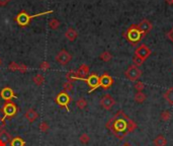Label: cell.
I'll return each instance as SVG.
<instances>
[{"label":"cell","instance_id":"obj_1","mask_svg":"<svg viewBox=\"0 0 173 146\" xmlns=\"http://www.w3.org/2000/svg\"><path fill=\"white\" fill-rule=\"evenodd\" d=\"M106 128L110 130V132L114 136H117L118 139H124L129 133L137 129V124L136 122H134L132 119L126 116L122 111H118L106 123Z\"/></svg>","mask_w":173,"mask_h":146},{"label":"cell","instance_id":"obj_2","mask_svg":"<svg viewBox=\"0 0 173 146\" xmlns=\"http://www.w3.org/2000/svg\"><path fill=\"white\" fill-rule=\"evenodd\" d=\"M125 37L131 44L134 45V44H137L138 42H140V40L143 38V34H142V33L140 32V30L138 29L137 25H131L128 29V30L126 32Z\"/></svg>","mask_w":173,"mask_h":146},{"label":"cell","instance_id":"obj_3","mask_svg":"<svg viewBox=\"0 0 173 146\" xmlns=\"http://www.w3.org/2000/svg\"><path fill=\"white\" fill-rule=\"evenodd\" d=\"M126 77L128 78L131 81H136L140 78V76L142 75V71L140 70V68L136 66V65H131L128 68V70L125 72Z\"/></svg>","mask_w":173,"mask_h":146},{"label":"cell","instance_id":"obj_4","mask_svg":"<svg viewBox=\"0 0 173 146\" xmlns=\"http://www.w3.org/2000/svg\"><path fill=\"white\" fill-rule=\"evenodd\" d=\"M135 55L140 57L141 59H143L145 61V60H147L149 58L150 55H151V50H150V48L148 47L147 45L142 44L136 49V51H135Z\"/></svg>","mask_w":173,"mask_h":146},{"label":"cell","instance_id":"obj_5","mask_svg":"<svg viewBox=\"0 0 173 146\" xmlns=\"http://www.w3.org/2000/svg\"><path fill=\"white\" fill-rule=\"evenodd\" d=\"M2 112H3V114H4V119L10 118L16 114L17 107L13 103H6L4 107H2Z\"/></svg>","mask_w":173,"mask_h":146},{"label":"cell","instance_id":"obj_6","mask_svg":"<svg viewBox=\"0 0 173 146\" xmlns=\"http://www.w3.org/2000/svg\"><path fill=\"white\" fill-rule=\"evenodd\" d=\"M70 101H71L70 97H69V95L65 93V91H63V93H60L59 94L57 95V98H56V102H57L58 105H60L61 107H65L68 112H69L68 103H70Z\"/></svg>","mask_w":173,"mask_h":146},{"label":"cell","instance_id":"obj_7","mask_svg":"<svg viewBox=\"0 0 173 146\" xmlns=\"http://www.w3.org/2000/svg\"><path fill=\"white\" fill-rule=\"evenodd\" d=\"M114 103H115V101L110 94H104L100 99V106L104 110H107V111L110 110L111 107L114 106Z\"/></svg>","mask_w":173,"mask_h":146},{"label":"cell","instance_id":"obj_8","mask_svg":"<svg viewBox=\"0 0 173 146\" xmlns=\"http://www.w3.org/2000/svg\"><path fill=\"white\" fill-rule=\"evenodd\" d=\"M113 83V79L110 75H109L107 73H104L100 78H99V86H101L104 89L109 88Z\"/></svg>","mask_w":173,"mask_h":146},{"label":"cell","instance_id":"obj_9","mask_svg":"<svg viewBox=\"0 0 173 146\" xmlns=\"http://www.w3.org/2000/svg\"><path fill=\"white\" fill-rule=\"evenodd\" d=\"M70 60H71V55L67 51H65V50H62L56 56V61L59 62L61 65H66Z\"/></svg>","mask_w":173,"mask_h":146},{"label":"cell","instance_id":"obj_10","mask_svg":"<svg viewBox=\"0 0 173 146\" xmlns=\"http://www.w3.org/2000/svg\"><path fill=\"white\" fill-rule=\"evenodd\" d=\"M137 26H138V29L140 30V32L142 33V34H143V37L146 36L148 33H150V30H152V24L148 20L142 21L139 25H137Z\"/></svg>","mask_w":173,"mask_h":146},{"label":"cell","instance_id":"obj_11","mask_svg":"<svg viewBox=\"0 0 173 146\" xmlns=\"http://www.w3.org/2000/svg\"><path fill=\"white\" fill-rule=\"evenodd\" d=\"M99 78H100V77H98L96 74H91V75H89V77L86 79L87 84L91 88L90 91L96 89V88L99 86Z\"/></svg>","mask_w":173,"mask_h":146},{"label":"cell","instance_id":"obj_12","mask_svg":"<svg viewBox=\"0 0 173 146\" xmlns=\"http://www.w3.org/2000/svg\"><path fill=\"white\" fill-rule=\"evenodd\" d=\"M88 74H89V67L85 64L81 65V66L78 68V70L76 71L77 78H79V79H84Z\"/></svg>","mask_w":173,"mask_h":146},{"label":"cell","instance_id":"obj_13","mask_svg":"<svg viewBox=\"0 0 173 146\" xmlns=\"http://www.w3.org/2000/svg\"><path fill=\"white\" fill-rule=\"evenodd\" d=\"M0 94H1V98L3 99H5V101H10L11 98H15L14 93L12 91V89L9 88V87L3 88V89L1 90V93H0Z\"/></svg>","mask_w":173,"mask_h":146},{"label":"cell","instance_id":"obj_14","mask_svg":"<svg viewBox=\"0 0 173 146\" xmlns=\"http://www.w3.org/2000/svg\"><path fill=\"white\" fill-rule=\"evenodd\" d=\"M25 119L30 123H33L38 118V114L33 109H29L24 114Z\"/></svg>","mask_w":173,"mask_h":146},{"label":"cell","instance_id":"obj_15","mask_svg":"<svg viewBox=\"0 0 173 146\" xmlns=\"http://www.w3.org/2000/svg\"><path fill=\"white\" fill-rule=\"evenodd\" d=\"M154 146H166L167 145V139L163 135H158L153 141Z\"/></svg>","mask_w":173,"mask_h":146},{"label":"cell","instance_id":"obj_16","mask_svg":"<svg viewBox=\"0 0 173 146\" xmlns=\"http://www.w3.org/2000/svg\"><path fill=\"white\" fill-rule=\"evenodd\" d=\"M11 136H10V134L8 132H6L5 130H2V131H0V141L3 142V143H10V141H11Z\"/></svg>","mask_w":173,"mask_h":146},{"label":"cell","instance_id":"obj_17","mask_svg":"<svg viewBox=\"0 0 173 146\" xmlns=\"http://www.w3.org/2000/svg\"><path fill=\"white\" fill-rule=\"evenodd\" d=\"M77 36H78V34H77V32L74 30V29H68L67 30V32H66V34H65V37L67 38V39L69 40V41H71V42H73V41H75L76 40V38H77Z\"/></svg>","mask_w":173,"mask_h":146},{"label":"cell","instance_id":"obj_18","mask_svg":"<svg viewBox=\"0 0 173 146\" xmlns=\"http://www.w3.org/2000/svg\"><path fill=\"white\" fill-rule=\"evenodd\" d=\"M164 98L166 99L171 106H173V87H170L169 89L166 90V93L164 94Z\"/></svg>","mask_w":173,"mask_h":146},{"label":"cell","instance_id":"obj_19","mask_svg":"<svg viewBox=\"0 0 173 146\" xmlns=\"http://www.w3.org/2000/svg\"><path fill=\"white\" fill-rule=\"evenodd\" d=\"M146 98H147V95H146L143 91H138V93L135 94V101L138 103H142L146 101Z\"/></svg>","mask_w":173,"mask_h":146},{"label":"cell","instance_id":"obj_20","mask_svg":"<svg viewBox=\"0 0 173 146\" xmlns=\"http://www.w3.org/2000/svg\"><path fill=\"white\" fill-rule=\"evenodd\" d=\"M10 145L11 146H24L25 142L22 140L20 137H15V138H12V139H11Z\"/></svg>","mask_w":173,"mask_h":146},{"label":"cell","instance_id":"obj_21","mask_svg":"<svg viewBox=\"0 0 173 146\" xmlns=\"http://www.w3.org/2000/svg\"><path fill=\"white\" fill-rule=\"evenodd\" d=\"M29 20V15L22 13V14H19V16H18V18H17V21H18L21 25H25V24H28Z\"/></svg>","mask_w":173,"mask_h":146},{"label":"cell","instance_id":"obj_22","mask_svg":"<svg viewBox=\"0 0 173 146\" xmlns=\"http://www.w3.org/2000/svg\"><path fill=\"white\" fill-rule=\"evenodd\" d=\"M76 106L78 109L80 110H83V109H85L86 106H87V102H86V99L85 98H79V99H77V102H76Z\"/></svg>","mask_w":173,"mask_h":146},{"label":"cell","instance_id":"obj_23","mask_svg":"<svg viewBox=\"0 0 173 146\" xmlns=\"http://www.w3.org/2000/svg\"><path fill=\"white\" fill-rule=\"evenodd\" d=\"M44 81H45V78L42 74H37L33 77V82L34 84H37V85H42V84L44 83Z\"/></svg>","mask_w":173,"mask_h":146},{"label":"cell","instance_id":"obj_24","mask_svg":"<svg viewBox=\"0 0 173 146\" xmlns=\"http://www.w3.org/2000/svg\"><path fill=\"white\" fill-rule=\"evenodd\" d=\"M79 141L81 142L82 144H87L88 142L90 141V137L88 134L84 133V134H81V135L79 136Z\"/></svg>","mask_w":173,"mask_h":146},{"label":"cell","instance_id":"obj_25","mask_svg":"<svg viewBox=\"0 0 173 146\" xmlns=\"http://www.w3.org/2000/svg\"><path fill=\"white\" fill-rule=\"evenodd\" d=\"M111 57H113L111 56V54L109 52H107V51L100 54V59L102 61H104V62H109V60H111Z\"/></svg>","mask_w":173,"mask_h":146},{"label":"cell","instance_id":"obj_26","mask_svg":"<svg viewBox=\"0 0 173 146\" xmlns=\"http://www.w3.org/2000/svg\"><path fill=\"white\" fill-rule=\"evenodd\" d=\"M171 118V114L170 112H168V111H163L162 113H161V120L164 121V122H167L170 120Z\"/></svg>","mask_w":173,"mask_h":146},{"label":"cell","instance_id":"obj_27","mask_svg":"<svg viewBox=\"0 0 173 146\" xmlns=\"http://www.w3.org/2000/svg\"><path fill=\"white\" fill-rule=\"evenodd\" d=\"M49 25H50V28H51V29L56 30V29L59 28L60 22H59V21H57L56 18H53V20H51L49 21Z\"/></svg>","mask_w":173,"mask_h":146},{"label":"cell","instance_id":"obj_28","mask_svg":"<svg viewBox=\"0 0 173 146\" xmlns=\"http://www.w3.org/2000/svg\"><path fill=\"white\" fill-rule=\"evenodd\" d=\"M38 129H40L42 132H47V131H49L50 126L47 122H42L41 124L38 125Z\"/></svg>","mask_w":173,"mask_h":146},{"label":"cell","instance_id":"obj_29","mask_svg":"<svg viewBox=\"0 0 173 146\" xmlns=\"http://www.w3.org/2000/svg\"><path fill=\"white\" fill-rule=\"evenodd\" d=\"M63 88H64V90L65 91H71L73 89V83L71 81H65L63 83Z\"/></svg>","mask_w":173,"mask_h":146},{"label":"cell","instance_id":"obj_30","mask_svg":"<svg viewBox=\"0 0 173 146\" xmlns=\"http://www.w3.org/2000/svg\"><path fill=\"white\" fill-rule=\"evenodd\" d=\"M74 79H77V75H76V71H69L67 73V80L68 81H73Z\"/></svg>","mask_w":173,"mask_h":146},{"label":"cell","instance_id":"obj_31","mask_svg":"<svg viewBox=\"0 0 173 146\" xmlns=\"http://www.w3.org/2000/svg\"><path fill=\"white\" fill-rule=\"evenodd\" d=\"M133 61H134V65H136V66H138V67L141 66V65L144 63V60L141 59L140 57H138V56H136V55L134 56Z\"/></svg>","mask_w":173,"mask_h":146},{"label":"cell","instance_id":"obj_32","mask_svg":"<svg viewBox=\"0 0 173 146\" xmlns=\"http://www.w3.org/2000/svg\"><path fill=\"white\" fill-rule=\"evenodd\" d=\"M144 83L142 81H137L136 84H135V89H137L138 91H142L144 89Z\"/></svg>","mask_w":173,"mask_h":146},{"label":"cell","instance_id":"obj_33","mask_svg":"<svg viewBox=\"0 0 173 146\" xmlns=\"http://www.w3.org/2000/svg\"><path fill=\"white\" fill-rule=\"evenodd\" d=\"M40 68L42 69V70L46 71V70H48V69L50 68V64L48 62H46V61H44V62H42L40 64Z\"/></svg>","mask_w":173,"mask_h":146},{"label":"cell","instance_id":"obj_34","mask_svg":"<svg viewBox=\"0 0 173 146\" xmlns=\"http://www.w3.org/2000/svg\"><path fill=\"white\" fill-rule=\"evenodd\" d=\"M18 66H19V64H16V63H11L9 65V69L10 70H12V71H15V70H18Z\"/></svg>","mask_w":173,"mask_h":146},{"label":"cell","instance_id":"obj_35","mask_svg":"<svg viewBox=\"0 0 173 146\" xmlns=\"http://www.w3.org/2000/svg\"><path fill=\"white\" fill-rule=\"evenodd\" d=\"M4 117H1L0 116V131H2L3 128H4V126H5V122H4Z\"/></svg>","mask_w":173,"mask_h":146},{"label":"cell","instance_id":"obj_36","mask_svg":"<svg viewBox=\"0 0 173 146\" xmlns=\"http://www.w3.org/2000/svg\"><path fill=\"white\" fill-rule=\"evenodd\" d=\"M166 36H167V38H168V39L169 40H170L171 42H172V43H173V28L170 30H169V32L167 33V34H166Z\"/></svg>","mask_w":173,"mask_h":146},{"label":"cell","instance_id":"obj_37","mask_svg":"<svg viewBox=\"0 0 173 146\" xmlns=\"http://www.w3.org/2000/svg\"><path fill=\"white\" fill-rule=\"evenodd\" d=\"M26 69H28V67L25 66V65H24V64H19V66H18V70L20 71V72H25L26 71Z\"/></svg>","mask_w":173,"mask_h":146},{"label":"cell","instance_id":"obj_38","mask_svg":"<svg viewBox=\"0 0 173 146\" xmlns=\"http://www.w3.org/2000/svg\"><path fill=\"white\" fill-rule=\"evenodd\" d=\"M9 0H0V5H5L6 3H8Z\"/></svg>","mask_w":173,"mask_h":146},{"label":"cell","instance_id":"obj_39","mask_svg":"<svg viewBox=\"0 0 173 146\" xmlns=\"http://www.w3.org/2000/svg\"><path fill=\"white\" fill-rule=\"evenodd\" d=\"M165 1H166L168 4H171V5H172V3H173V0H165Z\"/></svg>","mask_w":173,"mask_h":146},{"label":"cell","instance_id":"obj_40","mask_svg":"<svg viewBox=\"0 0 173 146\" xmlns=\"http://www.w3.org/2000/svg\"><path fill=\"white\" fill-rule=\"evenodd\" d=\"M7 144H5V143H3V142H1L0 141V146H6Z\"/></svg>","mask_w":173,"mask_h":146},{"label":"cell","instance_id":"obj_41","mask_svg":"<svg viewBox=\"0 0 173 146\" xmlns=\"http://www.w3.org/2000/svg\"><path fill=\"white\" fill-rule=\"evenodd\" d=\"M124 146H131V145H130V144H125Z\"/></svg>","mask_w":173,"mask_h":146},{"label":"cell","instance_id":"obj_42","mask_svg":"<svg viewBox=\"0 0 173 146\" xmlns=\"http://www.w3.org/2000/svg\"><path fill=\"white\" fill-rule=\"evenodd\" d=\"M172 5H173V3H172Z\"/></svg>","mask_w":173,"mask_h":146}]
</instances>
